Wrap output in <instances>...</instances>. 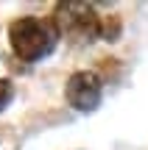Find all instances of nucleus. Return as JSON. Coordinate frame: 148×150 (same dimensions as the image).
Listing matches in <instances>:
<instances>
[{"label":"nucleus","mask_w":148,"mask_h":150,"mask_svg":"<svg viewBox=\"0 0 148 150\" xmlns=\"http://www.w3.org/2000/svg\"><path fill=\"white\" fill-rule=\"evenodd\" d=\"M11 47L22 61H39L56 47V25L39 17H22L9 28Z\"/></svg>","instance_id":"obj_1"},{"label":"nucleus","mask_w":148,"mask_h":150,"mask_svg":"<svg viewBox=\"0 0 148 150\" xmlns=\"http://www.w3.org/2000/svg\"><path fill=\"white\" fill-rule=\"evenodd\" d=\"M53 22L64 31L67 39H78V42H84L101 31L98 14L87 3H61L53 14Z\"/></svg>","instance_id":"obj_2"},{"label":"nucleus","mask_w":148,"mask_h":150,"mask_svg":"<svg viewBox=\"0 0 148 150\" xmlns=\"http://www.w3.org/2000/svg\"><path fill=\"white\" fill-rule=\"evenodd\" d=\"M67 103L78 111H92L101 103V78L95 72H76L67 78L64 86Z\"/></svg>","instance_id":"obj_3"},{"label":"nucleus","mask_w":148,"mask_h":150,"mask_svg":"<svg viewBox=\"0 0 148 150\" xmlns=\"http://www.w3.org/2000/svg\"><path fill=\"white\" fill-rule=\"evenodd\" d=\"M9 100H11V83L0 78V111L9 106Z\"/></svg>","instance_id":"obj_4"}]
</instances>
